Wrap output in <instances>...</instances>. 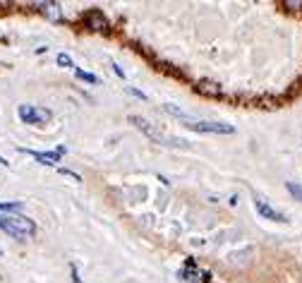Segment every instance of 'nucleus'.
Segmentation results:
<instances>
[{"mask_svg":"<svg viewBox=\"0 0 302 283\" xmlns=\"http://www.w3.org/2000/svg\"><path fill=\"white\" fill-rule=\"evenodd\" d=\"M0 228L5 230V233H10L12 238L17 240H27L29 235H34L36 233V223L27 218V216H5L0 214Z\"/></svg>","mask_w":302,"mask_h":283,"instance_id":"obj_1","label":"nucleus"},{"mask_svg":"<svg viewBox=\"0 0 302 283\" xmlns=\"http://www.w3.org/2000/svg\"><path fill=\"white\" fill-rule=\"evenodd\" d=\"M130 122H132L135 127H139L144 135L149 137L151 142H158V144H163V147H170V144H173V147H185V144H182V139H168V137H165L158 127H153V125H151V122H147L142 115H130Z\"/></svg>","mask_w":302,"mask_h":283,"instance_id":"obj_2","label":"nucleus"},{"mask_svg":"<svg viewBox=\"0 0 302 283\" xmlns=\"http://www.w3.org/2000/svg\"><path fill=\"white\" fill-rule=\"evenodd\" d=\"M185 127H190L194 132H216V135H233L235 127L233 125H228V122H214V120H197V118H187V120H182Z\"/></svg>","mask_w":302,"mask_h":283,"instance_id":"obj_3","label":"nucleus"},{"mask_svg":"<svg viewBox=\"0 0 302 283\" xmlns=\"http://www.w3.org/2000/svg\"><path fill=\"white\" fill-rule=\"evenodd\" d=\"M19 118L27 122V125L48 122V120H51V110H46V108H36V106H29V103H22V106H19Z\"/></svg>","mask_w":302,"mask_h":283,"instance_id":"obj_4","label":"nucleus"},{"mask_svg":"<svg viewBox=\"0 0 302 283\" xmlns=\"http://www.w3.org/2000/svg\"><path fill=\"white\" fill-rule=\"evenodd\" d=\"M82 22H84V27L91 29V31H108V19L98 12V10H89V12H84Z\"/></svg>","mask_w":302,"mask_h":283,"instance_id":"obj_5","label":"nucleus"},{"mask_svg":"<svg viewBox=\"0 0 302 283\" xmlns=\"http://www.w3.org/2000/svg\"><path fill=\"white\" fill-rule=\"evenodd\" d=\"M22 151L29 154L31 159H36L39 163H43V166H58V161H60L58 151H34V149H22Z\"/></svg>","mask_w":302,"mask_h":283,"instance_id":"obj_6","label":"nucleus"},{"mask_svg":"<svg viewBox=\"0 0 302 283\" xmlns=\"http://www.w3.org/2000/svg\"><path fill=\"white\" fill-rule=\"evenodd\" d=\"M254 206H257V211H259L264 218H269V221H276V223H283V221H286V216L281 214V211H276L274 206H269L264 199H254Z\"/></svg>","mask_w":302,"mask_h":283,"instance_id":"obj_7","label":"nucleus"},{"mask_svg":"<svg viewBox=\"0 0 302 283\" xmlns=\"http://www.w3.org/2000/svg\"><path fill=\"white\" fill-rule=\"evenodd\" d=\"M197 92L202 96H221L223 94L221 84H216V82H199V84H197Z\"/></svg>","mask_w":302,"mask_h":283,"instance_id":"obj_8","label":"nucleus"},{"mask_svg":"<svg viewBox=\"0 0 302 283\" xmlns=\"http://www.w3.org/2000/svg\"><path fill=\"white\" fill-rule=\"evenodd\" d=\"M39 12H43L48 19H60V7L55 5V2H36L34 5Z\"/></svg>","mask_w":302,"mask_h":283,"instance_id":"obj_9","label":"nucleus"},{"mask_svg":"<svg viewBox=\"0 0 302 283\" xmlns=\"http://www.w3.org/2000/svg\"><path fill=\"white\" fill-rule=\"evenodd\" d=\"M75 75L79 77V80H84V82H89V84H98V77L96 75H91V72H84V70H75Z\"/></svg>","mask_w":302,"mask_h":283,"instance_id":"obj_10","label":"nucleus"},{"mask_svg":"<svg viewBox=\"0 0 302 283\" xmlns=\"http://www.w3.org/2000/svg\"><path fill=\"white\" fill-rule=\"evenodd\" d=\"M55 60H58V65H60V68H75V63H72V58H70L68 53H58Z\"/></svg>","mask_w":302,"mask_h":283,"instance_id":"obj_11","label":"nucleus"},{"mask_svg":"<svg viewBox=\"0 0 302 283\" xmlns=\"http://www.w3.org/2000/svg\"><path fill=\"white\" fill-rule=\"evenodd\" d=\"M286 188H288V192H290V194H295V197H298V199H300V202H302V188H300V185H295V183H288Z\"/></svg>","mask_w":302,"mask_h":283,"instance_id":"obj_12","label":"nucleus"},{"mask_svg":"<svg viewBox=\"0 0 302 283\" xmlns=\"http://www.w3.org/2000/svg\"><path fill=\"white\" fill-rule=\"evenodd\" d=\"M127 92H130V94H132V96H137V98H142V101H147V96L142 94L139 89H135V87H127Z\"/></svg>","mask_w":302,"mask_h":283,"instance_id":"obj_13","label":"nucleus"},{"mask_svg":"<svg viewBox=\"0 0 302 283\" xmlns=\"http://www.w3.org/2000/svg\"><path fill=\"white\" fill-rule=\"evenodd\" d=\"M60 173H63V176H68V178H72V180H79V176H77L75 171H68V168H60Z\"/></svg>","mask_w":302,"mask_h":283,"instance_id":"obj_14","label":"nucleus"},{"mask_svg":"<svg viewBox=\"0 0 302 283\" xmlns=\"http://www.w3.org/2000/svg\"><path fill=\"white\" fill-rule=\"evenodd\" d=\"M72 283H84L82 279H79V274H77V269H72Z\"/></svg>","mask_w":302,"mask_h":283,"instance_id":"obj_15","label":"nucleus"},{"mask_svg":"<svg viewBox=\"0 0 302 283\" xmlns=\"http://www.w3.org/2000/svg\"><path fill=\"white\" fill-rule=\"evenodd\" d=\"M110 68L115 70V75H118V77H125V72H123V68H120V65H110Z\"/></svg>","mask_w":302,"mask_h":283,"instance_id":"obj_16","label":"nucleus"}]
</instances>
